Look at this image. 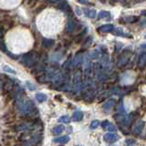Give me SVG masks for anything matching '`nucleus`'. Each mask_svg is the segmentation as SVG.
Wrapping results in <instances>:
<instances>
[{
    "mask_svg": "<svg viewBox=\"0 0 146 146\" xmlns=\"http://www.w3.org/2000/svg\"><path fill=\"white\" fill-rule=\"evenodd\" d=\"M52 2L57 6L58 9H60V10H62L64 11H68L70 10L68 4L66 3V1H65V0H52Z\"/></svg>",
    "mask_w": 146,
    "mask_h": 146,
    "instance_id": "obj_1",
    "label": "nucleus"
},
{
    "mask_svg": "<svg viewBox=\"0 0 146 146\" xmlns=\"http://www.w3.org/2000/svg\"><path fill=\"white\" fill-rule=\"evenodd\" d=\"M119 139V136L116 135L114 132L107 133V134H106V135L104 136V139L106 142H108V143H114V142H116Z\"/></svg>",
    "mask_w": 146,
    "mask_h": 146,
    "instance_id": "obj_2",
    "label": "nucleus"
},
{
    "mask_svg": "<svg viewBox=\"0 0 146 146\" xmlns=\"http://www.w3.org/2000/svg\"><path fill=\"white\" fill-rule=\"evenodd\" d=\"M102 126H103V128L104 130L110 131V132H116V131H117L116 127L114 126V125L108 121H104L102 122Z\"/></svg>",
    "mask_w": 146,
    "mask_h": 146,
    "instance_id": "obj_3",
    "label": "nucleus"
},
{
    "mask_svg": "<svg viewBox=\"0 0 146 146\" xmlns=\"http://www.w3.org/2000/svg\"><path fill=\"white\" fill-rule=\"evenodd\" d=\"M0 49H1L2 51L6 52V53L9 54V56L13 57V55H11L10 52L7 50V48H6V46L4 45V34H3V31L0 30Z\"/></svg>",
    "mask_w": 146,
    "mask_h": 146,
    "instance_id": "obj_4",
    "label": "nucleus"
},
{
    "mask_svg": "<svg viewBox=\"0 0 146 146\" xmlns=\"http://www.w3.org/2000/svg\"><path fill=\"white\" fill-rule=\"evenodd\" d=\"M114 25L112 24H106V25H103L102 27H100L98 29V31L100 33H110L114 30Z\"/></svg>",
    "mask_w": 146,
    "mask_h": 146,
    "instance_id": "obj_5",
    "label": "nucleus"
},
{
    "mask_svg": "<svg viewBox=\"0 0 146 146\" xmlns=\"http://www.w3.org/2000/svg\"><path fill=\"white\" fill-rule=\"evenodd\" d=\"M143 126H144V122L142 121H139L135 125H134L133 132L135 134H139L141 132V130L143 129Z\"/></svg>",
    "mask_w": 146,
    "mask_h": 146,
    "instance_id": "obj_6",
    "label": "nucleus"
},
{
    "mask_svg": "<svg viewBox=\"0 0 146 146\" xmlns=\"http://www.w3.org/2000/svg\"><path fill=\"white\" fill-rule=\"evenodd\" d=\"M116 119L119 122H121V123H123V124H128L130 122V117L127 115H121V114H119L116 118Z\"/></svg>",
    "mask_w": 146,
    "mask_h": 146,
    "instance_id": "obj_7",
    "label": "nucleus"
},
{
    "mask_svg": "<svg viewBox=\"0 0 146 146\" xmlns=\"http://www.w3.org/2000/svg\"><path fill=\"white\" fill-rule=\"evenodd\" d=\"M115 104H116V101L114 100V99H111V100L106 102V103L104 104V109L106 111H109L111 108H113V107L115 106Z\"/></svg>",
    "mask_w": 146,
    "mask_h": 146,
    "instance_id": "obj_8",
    "label": "nucleus"
},
{
    "mask_svg": "<svg viewBox=\"0 0 146 146\" xmlns=\"http://www.w3.org/2000/svg\"><path fill=\"white\" fill-rule=\"evenodd\" d=\"M84 14H86V17H88V18H95L96 17V13L95 10H93V9H84Z\"/></svg>",
    "mask_w": 146,
    "mask_h": 146,
    "instance_id": "obj_9",
    "label": "nucleus"
},
{
    "mask_svg": "<svg viewBox=\"0 0 146 146\" xmlns=\"http://www.w3.org/2000/svg\"><path fill=\"white\" fill-rule=\"evenodd\" d=\"M54 142H56V143H66V142L69 141V137L68 136H63V137H59V138H56L53 139Z\"/></svg>",
    "mask_w": 146,
    "mask_h": 146,
    "instance_id": "obj_10",
    "label": "nucleus"
},
{
    "mask_svg": "<svg viewBox=\"0 0 146 146\" xmlns=\"http://www.w3.org/2000/svg\"><path fill=\"white\" fill-rule=\"evenodd\" d=\"M83 117H84V114L82 113L81 111H76V112L73 113L72 119L74 121H80L83 119Z\"/></svg>",
    "mask_w": 146,
    "mask_h": 146,
    "instance_id": "obj_11",
    "label": "nucleus"
},
{
    "mask_svg": "<svg viewBox=\"0 0 146 146\" xmlns=\"http://www.w3.org/2000/svg\"><path fill=\"white\" fill-rule=\"evenodd\" d=\"M145 66H146V52L142 53L141 56H139V68H144Z\"/></svg>",
    "mask_w": 146,
    "mask_h": 146,
    "instance_id": "obj_12",
    "label": "nucleus"
},
{
    "mask_svg": "<svg viewBox=\"0 0 146 146\" xmlns=\"http://www.w3.org/2000/svg\"><path fill=\"white\" fill-rule=\"evenodd\" d=\"M64 130H65V127H64L63 125H57V126H55L53 129H52L53 134H55V135H60Z\"/></svg>",
    "mask_w": 146,
    "mask_h": 146,
    "instance_id": "obj_13",
    "label": "nucleus"
},
{
    "mask_svg": "<svg viewBox=\"0 0 146 146\" xmlns=\"http://www.w3.org/2000/svg\"><path fill=\"white\" fill-rule=\"evenodd\" d=\"M36 99L38 102H40V103H43V102L46 101V99H48V96L46 94H44V93H37L36 94Z\"/></svg>",
    "mask_w": 146,
    "mask_h": 146,
    "instance_id": "obj_14",
    "label": "nucleus"
},
{
    "mask_svg": "<svg viewBox=\"0 0 146 146\" xmlns=\"http://www.w3.org/2000/svg\"><path fill=\"white\" fill-rule=\"evenodd\" d=\"M109 15H110V13H108V11H102L98 14V18L99 19H104V18H106V17H109Z\"/></svg>",
    "mask_w": 146,
    "mask_h": 146,
    "instance_id": "obj_15",
    "label": "nucleus"
},
{
    "mask_svg": "<svg viewBox=\"0 0 146 146\" xmlns=\"http://www.w3.org/2000/svg\"><path fill=\"white\" fill-rule=\"evenodd\" d=\"M43 45L46 48H50L51 46L54 45V41L53 40H49V39H45L43 41Z\"/></svg>",
    "mask_w": 146,
    "mask_h": 146,
    "instance_id": "obj_16",
    "label": "nucleus"
},
{
    "mask_svg": "<svg viewBox=\"0 0 146 146\" xmlns=\"http://www.w3.org/2000/svg\"><path fill=\"white\" fill-rule=\"evenodd\" d=\"M100 124H101V122L96 119V121H93L91 122V124H90V128H91V129H96V128H98L99 126H100Z\"/></svg>",
    "mask_w": 146,
    "mask_h": 146,
    "instance_id": "obj_17",
    "label": "nucleus"
},
{
    "mask_svg": "<svg viewBox=\"0 0 146 146\" xmlns=\"http://www.w3.org/2000/svg\"><path fill=\"white\" fill-rule=\"evenodd\" d=\"M70 121V119H69L68 116H63L59 119V122H64V123H68Z\"/></svg>",
    "mask_w": 146,
    "mask_h": 146,
    "instance_id": "obj_18",
    "label": "nucleus"
},
{
    "mask_svg": "<svg viewBox=\"0 0 146 146\" xmlns=\"http://www.w3.org/2000/svg\"><path fill=\"white\" fill-rule=\"evenodd\" d=\"M4 70L5 71H8V72H10V73H13V74H16V71L14 70L13 68H10L9 66H4Z\"/></svg>",
    "mask_w": 146,
    "mask_h": 146,
    "instance_id": "obj_19",
    "label": "nucleus"
},
{
    "mask_svg": "<svg viewBox=\"0 0 146 146\" xmlns=\"http://www.w3.org/2000/svg\"><path fill=\"white\" fill-rule=\"evenodd\" d=\"M26 84H27V87L30 90H35V88H36V86H34V84H33V83H31V82H26Z\"/></svg>",
    "mask_w": 146,
    "mask_h": 146,
    "instance_id": "obj_20",
    "label": "nucleus"
},
{
    "mask_svg": "<svg viewBox=\"0 0 146 146\" xmlns=\"http://www.w3.org/2000/svg\"><path fill=\"white\" fill-rule=\"evenodd\" d=\"M125 143L128 145H132V144L136 143V141L135 139H126V141H125Z\"/></svg>",
    "mask_w": 146,
    "mask_h": 146,
    "instance_id": "obj_21",
    "label": "nucleus"
},
{
    "mask_svg": "<svg viewBox=\"0 0 146 146\" xmlns=\"http://www.w3.org/2000/svg\"><path fill=\"white\" fill-rule=\"evenodd\" d=\"M79 2L81 3V4H87V3L89 2V0H78Z\"/></svg>",
    "mask_w": 146,
    "mask_h": 146,
    "instance_id": "obj_22",
    "label": "nucleus"
},
{
    "mask_svg": "<svg viewBox=\"0 0 146 146\" xmlns=\"http://www.w3.org/2000/svg\"><path fill=\"white\" fill-rule=\"evenodd\" d=\"M141 48H146V44H143V45H141Z\"/></svg>",
    "mask_w": 146,
    "mask_h": 146,
    "instance_id": "obj_23",
    "label": "nucleus"
},
{
    "mask_svg": "<svg viewBox=\"0 0 146 146\" xmlns=\"http://www.w3.org/2000/svg\"><path fill=\"white\" fill-rule=\"evenodd\" d=\"M141 15H146V11H141Z\"/></svg>",
    "mask_w": 146,
    "mask_h": 146,
    "instance_id": "obj_24",
    "label": "nucleus"
}]
</instances>
